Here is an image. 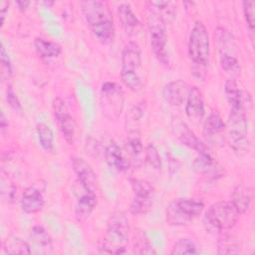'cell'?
<instances>
[{"label":"cell","mask_w":255,"mask_h":255,"mask_svg":"<svg viewBox=\"0 0 255 255\" xmlns=\"http://www.w3.org/2000/svg\"><path fill=\"white\" fill-rule=\"evenodd\" d=\"M80 6L95 38L105 45L113 43L116 29L108 5L98 0H85L80 2Z\"/></svg>","instance_id":"6da1fadb"},{"label":"cell","mask_w":255,"mask_h":255,"mask_svg":"<svg viewBox=\"0 0 255 255\" xmlns=\"http://www.w3.org/2000/svg\"><path fill=\"white\" fill-rule=\"evenodd\" d=\"M129 235L130 225L127 214L124 211H115L107 221L106 236L98 242V250L108 254L127 253Z\"/></svg>","instance_id":"7a4b0ae2"},{"label":"cell","mask_w":255,"mask_h":255,"mask_svg":"<svg viewBox=\"0 0 255 255\" xmlns=\"http://www.w3.org/2000/svg\"><path fill=\"white\" fill-rule=\"evenodd\" d=\"M238 215L230 201H217L207 208L203 215L202 223L207 232L220 235L235 226Z\"/></svg>","instance_id":"3957f363"},{"label":"cell","mask_w":255,"mask_h":255,"mask_svg":"<svg viewBox=\"0 0 255 255\" xmlns=\"http://www.w3.org/2000/svg\"><path fill=\"white\" fill-rule=\"evenodd\" d=\"M141 66V49L135 42L127 43L122 50L121 80L123 84L133 92L143 87V82L137 71Z\"/></svg>","instance_id":"277c9868"},{"label":"cell","mask_w":255,"mask_h":255,"mask_svg":"<svg viewBox=\"0 0 255 255\" xmlns=\"http://www.w3.org/2000/svg\"><path fill=\"white\" fill-rule=\"evenodd\" d=\"M227 142L238 155L248 152L250 141L248 138V123L246 111L240 107H231L227 120Z\"/></svg>","instance_id":"5b68a950"},{"label":"cell","mask_w":255,"mask_h":255,"mask_svg":"<svg viewBox=\"0 0 255 255\" xmlns=\"http://www.w3.org/2000/svg\"><path fill=\"white\" fill-rule=\"evenodd\" d=\"M204 208L200 199L179 197L171 200L165 209V220L171 226H185L190 224Z\"/></svg>","instance_id":"8992f818"},{"label":"cell","mask_w":255,"mask_h":255,"mask_svg":"<svg viewBox=\"0 0 255 255\" xmlns=\"http://www.w3.org/2000/svg\"><path fill=\"white\" fill-rule=\"evenodd\" d=\"M210 46L209 34L201 21H196L190 31L188 39V56L191 65L207 67L209 63Z\"/></svg>","instance_id":"52a82bcc"},{"label":"cell","mask_w":255,"mask_h":255,"mask_svg":"<svg viewBox=\"0 0 255 255\" xmlns=\"http://www.w3.org/2000/svg\"><path fill=\"white\" fill-rule=\"evenodd\" d=\"M147 26L149 32L150 46L154 56L162 64H168V55L166 52L167 34L166 23L160 15L149 10L147 16Z\"/></svg>","instance_id":"ba28073f"},{"label":"cell","mask_w":255,"mask_h":255,"mask_svg":"<svg viewBox=\"0 0 255 255\" xmlns=\"http://www.w3.org/2000/svg\"><path fill=\"white\" fill-rule=\"evenodd\" d=\"M103 114L111 121L117 120L124 108V91L115 82H105L100 93Z\"/></svg>","instance_id":"9c48e42d"},{"label":"cell","mask_w":255,"mask_h":255,"mask_svg":"<svg viewBox=\"0 0 255 255\" xmlns=\"http://www.w3.org/2000/svg\"><path fill=\"white\" fill-rule=\"evenodd\" d=\"M134 196L129 205V211L133 215H143L147 213L154 201V188L144 179H133L131 181Z\"/></svg>","instance_id":"30bf717a"},{"label":"cell","mask_w":255,"mask_h":255,"mask_svg":"<svg viewBox=\"0 0 255 255\" xmlns=\"http://www.w3.org/2000/svg\"><path fill=\"white\" fill-rule=\"evenodd\" d=\"M53 109L55 118L65 140L69 144H73L76 137V123L74 118L71 116L65 101L60 97L56 98L53 101Z\"/></svg>","instance_id":"8fae6325"},{"label":"cell","mask_w":255,"mask_h":255,"mask_svg":"<svg viewBox=\"0 0 255 255\" xmlns=\"http://www.w3.org/2000/svg\"><path fill=\"white\" fill-rule=\"evenodd\" d=\"M72 166L84 190L86 192L97 193L98 178L92 166L84 158L79 156L72 157Z\"/></svg>","instance_id":"7c38bea8"},{"label":"cell","mask_w":255,"mask_h":255,"mask_svg":"<svg viewBox=\"0 0 255 255\" xmlns=\"http://www.w3.org/2000/svg\"><path fill=\"white\" fill-rule=\"evenodd\" d=\"M253 187L246 181H241L235 185L231 193V203L238 212V214L246 213L253 200Z\"/></svg>","instance_id":"4fadbf2b"},{"label":"cell","mask_w":255,"mask_h":255,"mask_svg":"<svg viewBox=\"0 0 255 255\" xmlns=\"http://www.w3.org/2000/svg\"><path fill=\"white\" fill-rule=\"evenodd\" d=\"M189 90L188 84L179 79L167 83L162 90V95L164 100L171 106H179L186 100Z\"/></svg>","instance_id":"5bb4252c"},{"label":"cell","mask_w":255,"mask_h":255,"mask_svg":"<svg viewBox=\"0 0 255 255\" xmlns=\"http://www.w3.org/2000/svg\"><path fill=\"white\" fill-rule=\"evenodd\" d=\"M204 112V101L200 90L197 87H190L185 105L186 116L193 121H200Z\"/></svg>","instance_id":"9a60e30c"},{"label":"cell","mask_w":255,"mask_h":255,"mask_svg":"<svg viewBox=\"0 0 255 255\" xmlns=\"http://www.w3.org/2000/svg\"><path fill=\"white\" fill-rule=\"evenodd\" d=\"M45 199L43 193L35 186L27 187L21 197V207L24 212L34 214L43 209Z\"/></svg>","instance_id":"2e32d148"},{"label":"cell","mask_w":255,"mask_h":255,"mask_svg":"<svg viewBox=\"0 0 255 255\" xmlns=\"http://www.w3.org/2000/svg\"><path fill=\"white\" fill-rule=\"evenodd\" d=\"M105 159L111 167L122 172L127 171L130 165V161L125 155L122 148L114 141L110 142V144L106 147Z\"/></svg>","instance_id":"e0dca14e"},{"label":"cell","mask_w":255,"mask_h":255,"mask_svg":"<svg viewBox=\"0 0 255 255\" xmlns=\"http://www.w3.org/2000/svg\"><path fill=\"white\" fill-rule=\"evenodd\" d=\"M30 239L37 253L50 254L53 251V242L50 234L41 225H34L30 231Z\"/></svg>","instance_id":"ac0fdd59"},{"label":"cell","mask_w":255,"mask_h":255,"mask_svg":"<svg viewBox=\"0 0 255 255\" xmlns=\"http://www.w3.org/2000/svg\"><path fill=\"white\" fill-rule=\"evenodd\" d=\"M118 17L122 27L128 34H135L140 28V22L128 3H122L118 7Z\"/></svg>","instance_id":"d6986e66"},{"label":"cell","mask_w":255,"mask_h":255,"mask_svg":"<svg viewBox=\"0 0 255 255\" xmlns=\"http://www.w3.org/2000/svg\"><path fill=\"white\" fill-rule=\"evenodd\" d=\"M193 167L197 172L211 176L213 178H215L217 175L221 176L222 174L220 166L207 151L199 152V155L195 158L193 162Z\"/></svg>","instance_id":"ffe728a7"},{"label":"cell","mask_w":255,"mask_h":255,"mask_svg":"<svg viewBox=\"0 0 255 255\" xmlns=\"http://www.w3.org/2000/svg\"><path fill=\"white\" fill-rule=\"evenodd\" d=\"M98 202L97 193L86 192L78 199L75 207V217L78 221H85L94 211Z\"/></svg>","instance_id":"44dd1931"},{"label":"cell","mask_w":255,"mask_h":255,"mask_svg":"<svg viewBox=\"0 0 255 255\" xmlns=\"http://www.w3.org/2000/svg\"><path fill=\"white\" fill-rule=\"evenodd\" d=\"M131 242H132V252L134 254L139 255H150L156 254L154 247L152 246L148 236L139 228L135 229L131 235Z\"/></svg>","instance_id":"7402d4cb"},{"label":"cell","mask_w":255,"mask_h":255,"mask_svg":"<svg viewBox=\"0 0 255 255\" xmlns=\"http://www.w3.org/2000/svg\"><path fill=\"white\" fill-rule=\"evenodd\" d=\"M34 46L37 54L44 59L55 58L62 53V47L60 44L44 38H36L34 41Z\"/></svg>","instance_id":"603a6c76"},{"label":"cell","mask_w":255,"mask_h":255,"mask_svg":"<svg viewBox=\"0 0 255 255\" xmlns=\"http://www.w3.org/2000/svg\"><path fill=\"white\" fill-rule=\"evenodd\" d=\"M226 128L221 116L217 111L211 112L204 121L203 124V134L206 137L215 136L224 131Z\"/></svg>","instance_id":"cb8c5ba5"},{"label":"cell","mask_w":255,"mask_h":255,"mask_svg":"<svg viewBox=\"0 0 255 255\" xmlns=\"http://www.w3.org/2000/svg\"><path fill=\"white\" fill-rule=\"evenodd\" d=\"M2 248L5 254H30L31 247L24 239L15 236L9 235L2 243Z\"/></svg>","instance_id":"d4e9b609"},{"label":"cell","mask_w":255,"mask_h":255,"mask_svg":"<svg viewBox=\"0 0 255 255\" xmlns=\"http://www.w3.org/2000/svg\"><path fill=\"white\" fill-rule=\"evenodd\" d=\"M128 149L129 151V154L131 155L132 160L134 163L139 162L141 163L142 159V152H143V145L141 142V137L139 132L136 129L129 130L128 135Z\"/></svg>","instance_id":"484cf974"},{"label":"cell","mask_w":255,"mask_h":255,"mask_svg":"<svg viewBox=\"0 0 255 255\" xmlns=\"http://www.w3.org/2000/svg\"><path fill=\"white\" fill-rule=\"evenodd\" d=\"M149 5V10L154 11L158 15L161 16V18L167 22H171L175 18V12L176 9L172 2L168 1H150L147 3Z\"/></svg>","instance_id":"4316f807"},{"label":"cell","mask_w":255,"mask_h":255,"mask_svg":"<svg viewBox=\"0 0 255 255\" xmlns=\"http://www.w3.org/2000/svg\"><path fill=\"white\" fill-rule=\"evenodd\" d=\"M37 134L38 139L46 151H53L54 150V133L50 126L45 123H39L37 125Z\"/></svg>","instance_id":"83f0119b"},{"label":"cell","mask_w":255,"mask_h":255,"mask_svg":"<svg viewBox=\"0 0 255 255\" xmlns=\"http://www.w3.org/2000/svg\"><path fill=\"white\" fill-rule=\"evenodd\" d=\"M240 252V244L234 237L222 233L217 242L218 254H237Z\"/></svg>","instance_id":"f1b7e54d"},{"label":"cell","mask_w":255,"mask_h":255,"mask_svg":"<svg viewBox=\"0 0 255 255\" xmlns=\"http://www.w3.org/2000/svg\"><path fill=\"white\" fill-rule=\"evenodd\" d=\"M0 190L1 196L4 201L7 203H12L17 197V186L14 181L2 170L1 172V181H0Z\"/></svg>","instance_id":"f546056e"},{"label":"cell","mask_w":255,"mask_h":255,"mask_svg":"<svg viewBox=\"0 0 255 255\" xmlns=\"http://www.w3.org/2000/svg\"><path fill=\"white\" fill-rule=\"evenodd\" d=\"M182 128H180V133H179V138L180 140L190 148L196 150L198 153L206 151V148L204 144L194 135V133L186 127L184 124H181Z\"/></svg>","instance_id":"4dcf8cb0"},{"label":"cell","mask_w":255,"mask_h":255,"mask_svg":"<svg viewBox=\"0 0 255 255\" xmlns=\"http://www.w3.org/2000/svg\"><path fill=\"white\" fill-rule=\"evenodd\" d=\"M197 248L194 241L191 238L183 237L178 239L172 246L170 254L183 255V254H196Z\"/></svg>","instance_id":"1f68e13d"},{"label":"cell","mask_w":255,"mask_h":255,"mask_svg":"<svg viewBox=\"0 0 255 255\" xmlns=\"http://www.w3.org/2000/svg\"><path fill=\"white\" fill-rule=\"evenodd\" d=\"M224 95L226 101L231 107L238 106L239 97H240V89L237 86V83L233 77L228 78L224 83Z\"/></svg>","instance_id":"d6a6232c"},{"label":"cell","mask_w":255,"mask_h":255,"mask_svg":"<svg viewBox=\"0 0 255 255\" xmlns=\"http://www.w3.org/2000/svg\"><path fill=\"white\" fill-rule=\"evenodd\" d=\"M220 67L226 73L234 76L240 73V65L235 56L230 55L229 53H221L219 58Z\"/></svg>","instance_id":"836d02e7"},{"label":"cell","mask_w":255,"mask_h":255,"mask_svg":"<svg viewBox=\"0 0 255 255\" xmlns=\"http://www.w3.org/2000/svg\"><path fill=\"white\" fill-rule=\"evenodd\" d=\"M144 157H145V162L150 166V168L159 169L161 167L160 155L158 153L157 148L152 143H149L145 147Z\"/></svg>","instance_id":"e575fe53"},{"label":"cell","mask_w":255,"mask_h":255,"mask_svg":"<svg viewBox=\"0 0 255 255\" xmlns=\"http://www.w3.org/2000/svg\"><path fill=\"white\" fill-rule=\"evenodd\" d=\"M243 6V14L245 21L247 23V26L251 33L254 31L255 26V3L252 0H246L242 2Z\"/></svg>","instance_id":"d590c367"},{"label":"cell","mask_w":255,"mask_h":255,"mask_svg":"<svg viewBox=\"0 0 255 255\" xmlns=\"http://www.w3.org/2000/svg\"><path fill=\"white\" fill-rule=\"evenodd\" d=\"M144 111H145V102L141 101L135 104L129 109L128 113L127 114V122L128 124L138 123L140 119L143 117Z\"/></svg>","instance_id":"8d00e7d4"},{"label":"cell","mask_w":255,"mask_h":255,"mask_svg":"<svg viewBox=\"0 0 255 255\" xmlns=\"http://www.w3.org/2000/svg\"><path fill=\"white\" fill-rule=\"evenodd\" d=\"M6 98H7V101L9 103V105L15 110V111H21L22 110V106H21V103L16 95V93L14 92L12 86H8L7 88V91H6Z\"/></svg>","instance_id":"74e56055"},{"label":"cell","mask_w":255,"mask_h":255,"mask_svg":"<svg viewBox=\"0 0 255 255\" xmlns=\"http://www.w3.org/2000/svg\"><path fill=\"white\" fill-rule=\"evenodd\" d=\"M0 58H1V64H2V67L3 69L6 71V73L8 74V76H11L12 75V64H11V61H10V58H9V55H8V52L6 51L3 43L1 44V49H0Z\"/></svg>","instance_id":"f35d334b"},{"label":"cell","mask_w":255,"mask_h":255,"mask_svg":"<svg viewBox=\"0 0 255 255\" xmlns=\"http://www.w3.org/2000/svg\"><path fill=\"white\" fill-rule=\"evenodd\" d=\"M8 6H9V3L7 1H3L1 3V9H0V11H1V25L4 24L5 16H6L7 12H8Z\"/></svg>","instance_id":"ab89813d"},{"label":"cell","mask_w":255,"mask_h":255,"mask_svg":"<svg viewBox=\"0 0 255 255\" xmlns=\"http://www.w3.org/2000/svg\"><path fill=\"white\" fill-rule=\"evenodd\" d=\"M29 4H30V2H28V1H17V5L21 11L26 10L28 8Z\"/></svg>","instance_id":"60d3db41"},{"label":"cell","mask_w":255,"mask_h":255,"mask_svg":"<svg viewBox=\"0 0 255 255\" xmlns=\"http://www.w3.org/2000/svg\"><path fill=\"white\" fill-rule=\"evenodd\" d=\"M0 126H1V130L2 132L4 131V129L8 127V123H6V119L4 116V113L1 114V120H0Z\"/></svg>","instance_id":"b9f144b4"}]
</instances>
